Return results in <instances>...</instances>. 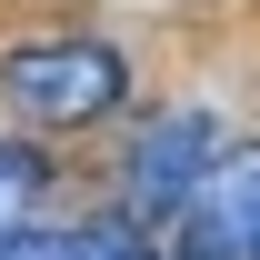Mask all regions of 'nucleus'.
Listing matches in <instances>:
<instances>
[{"mask_svg":"<svg viewBox=\"0 0 260 260\" xmlns=\"http://www.w3.org/2000/svg\"><path fill=\"white\" fill-rule=\"evenodd\" d=\"M0 100L30 130H80L130 100V60L110 40H20V50H0Z\"/></svg>","mask_w":260,"mask_h":260,"instance_id":"obj_1","label":"nucleus"},{"mask_svg":"<svg viewBox=\"0 0 260 260\" xmlns=\"http://www.w3.org/2000/svg\"><path fill=\"white\" fill-rule=\"evenodd\" d=\"M210 170H220V120L210 110H150L140 140H130V170H120V200L130 220H180L200 190H210Z\"/></svg>","mask_w":260,"mask_h":260,"instance_id":"obj_2","label":"nucleus"},{"mask_svg":"<svg viewBox=\"0 0 260 260\" xmlns=\"http://www.w3.org/2000/svg\"><path fill=\"white\" fill-rule=\"evenodd\" d=\"M210 210H220V230H230V250L240 260H260V150H240V160H230L220 150V170H210Z\"/></svg>","mask_w":260,"mask_h":260,"instance_id":"obj_3","label":"nucleus"},{"mask_svg":"<svg viewBox=\"0 0 260 260\" xmlns=\"http://www.w3.org/2000/svg\"><path fill=\"white\" fill-rule=\"evenodd\" d=\"M40 190H50V160H40L30 140H0V250L40 230Z\"/></svg>","mask_w":260,"mask_h":260,"instance_id":"obj_4","label":"nucleus"},{"mask_svg":"<svg viewBox=\"0 0 260 260\" xmlns=\"http://www.w3.org/2000/svg\"><path fill=\"white\" fill-rule=\"evenodd\" d=\"M60 260H160V250H150V230L130 220V210H100V220L60 230Z\"/></svg>","mask_w":260,"mask_h":260,"instance_id":"obj_5","label":"nucleus"},{"mask_svg":"<svg viewBox=\"0 0 260 260\" xmlns=\"http://www.w3.org/2000/svg\"><path fill=\"white\" fill-rule=\"evenodd\" d=\"M0 260H60V230H20V240H10Z\"/></svg>","mask_w":260,"mask_h":260,"instance_id":"obj_6","label":"nucleus"}]
</instances>
